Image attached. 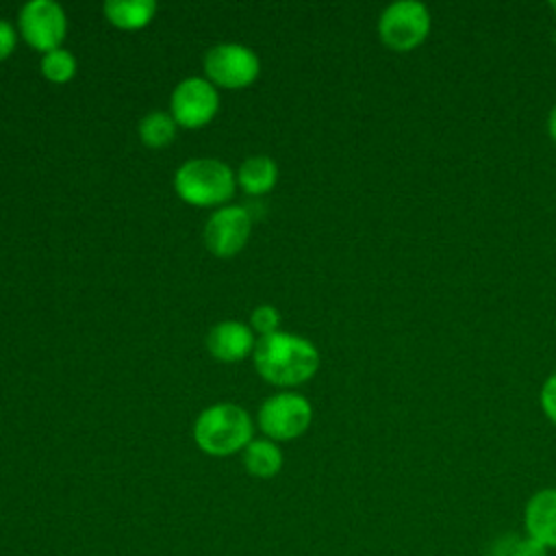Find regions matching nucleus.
<instances>
[{"label": "nucleus", "mask_w": 556, "mask_h": 556, "mask_svg": "<svg viewBox=\"0 0 556 556\" xmlns=\"http://www.w3.org/2000/svg\"><path fill=\"white\" fill-rule=\"evenodd\" d=\"M256 371L271 384L295 387L306 382L319 367L317 348L289 332L265 334L254 345Z\"/></svg>", "instance_id": "obj_1"}, {"label": "nucleus", "mask_w": 556, "mask_h": 556, "mask_svg": "<svg viewBox=\"0 0 556 556\" xmlns=\"http://www.w3.org/2000/svg\"><path fill=\"white\" fill-rule=\"evenodd\" d=\"M198 447L211 456H228L252 441V419L235 404H217L200 413L193 426Z\"/></svg>", "instance_id": "obj_2"}, {"label": "nucleus", "mask_w": 556, "mask_h": 556, "mask_svg": "<svg viewBox=\"0 0 556 556\" xmlns=\"http://www.w3.org/2000/svg\"><path fill=\"white\" fill-rule=\"evenodd\" d=\"M174 187L185 202L195 206H213L235 193V174L222 161L193 159L178 167Z\"/></svg>", "instance_id": "obj_3"}, {"label": "nucleus", "mask_w": 556, "mask_h": 556, "mask_svg": "<svg viewBox=\"0 0 556 556\" xmlns=\"http://www.w3.org/2000/svg\"><path fill=\"white\" fill-rule=\"evenodd\" d=\"M432 26L430 9L419 0H395L378 17L382 43L395 52H408L424 43Z\"/></svg>", "instance_id": "obj_4"}, {"label": "nucleus", "mask_w": 556, "mask_h": 556, "mask_svg": "<svg viewBox=\"0 0 556 556\" xmlns=\"http://www.w3.org/2000/svg\"><path fill=\"white\" fill-rule=\"evenodd\" d=\"M313 419V408L304 395L278 393L267 397L258 410L261 430L276 441H289L308 428Z\"/></svg>", "instance_id": "obj_5"}, {"label": "nucleus", "mask_w": 556, "mask_h": 556, "mask_svg": "<svg viewBox=\"0 0 556 556\" xmlns=\"http://www.w3.org/2000/svg\"><path fill=\"white\" fill-rule=\"evenodd\" d=\"M204 70L213 83L228 89H241L256 78L258 59L245 46L219 43L206 52Z\"/></svg>", "instance_id": "obj_6"}, {"label": "nucleus", "mask_w": 556, "mask_h": 556, "mask_svg": "<svg viewBox=\"0 0 556 556\" xmlns=\"http://www.w3.org/2000/svg\"><path fill=\"white\" fill-rule=\"evenodd\" d=\"M65 13L52 0H30L20 11L22 35L37 50H56L65 37Z\"/></svg>", "instance_id": "obj_7"}, {"label": "nucleus", "mask_w": 556, "mask_h": 556, "mask_svg": "<svg viewBox=\"0 0 556 556\" xmlns=\"http://www.w3.org/2000/svg\"><path fill=\"white\" fill-rule=\"evenodd\" d=\"M219 106L217 89L198 76L185 78L176 85L172 93V117L176 124H182L187 128L204 126L213 119Z\"/></svg>", "instance_id": "obj_8"}, {"label": "nucleus", "mask_w": 556, "mask_h": 556, "mask_svg": "<svg viewBox=\"0 0 556 556\" xmlns=\"http://www.w3.org/2000/svg\"><path fill=\"white\" fill-rule=\"evenodd\" d=\"M250 237V215L241 206H224L211 215L204 228L206 248L219 256L228 258L237 254Z\"/></svg>", "instance_id": "obj_9"}, {"label": "nucleus", "mask_w": 556, "mask_h": 556, "mask_svg": "<svg viewBox=\"0 0 556 556\" xmlns=\"http://www.w3.org/2000/svg\"><path fill=\"white\" fill-rule=\"evenodd\" d=\"M523 526L528 536L547 549H556V486H545L530 495L523 508Z\"/></svg>", "instance_id": "obj_10"}, {"label": "nucleus", "mask_w": 556, "mask_h": 556, "mask_svg": "<svg viewBox=\"0 0 556 556\" xmlns=\"http://www.w3.org/2000/svg\"><path fill=\"white\" fill-rule=\"evenodd\" d=\"M206 345L215 358L232 363L248 356L256 343L252 339V330L245 324L222 321L211 328Z\"/></svg>", "instance_id": "obj_11"}, {"label": "nucleus", "mask_w": 556, "mask_h": 556, "mask_svg": "<svg viewBox=\"0 0 556 556\" xmlns=\"http://www.w3.org/2000/svg\"><path fill=\"white\" fill-rule=\"evenodd\" d=\"M243 465L256 478H274L282 469V452L269 439H252L243 450Z\"/></svg>", "instance_id": "obj_12"}, {"label": "nucleus", "mask_w": 556, "mask_h": 556, "mask_svg": "<svg viewBox=\"0 0 556 556\" xmlns=\"http://www.w3.org/2000/svg\"><path fill=\"white\" fill-rule=\"evenodd\" d=\"M156 11L154 0H106L104 15L111 24L119 28H141Z\"/></svg>", "instance_id": "obj_13"}, {"label": "nucleus", "mask_w": 556, "mask_h": 556, "mask_svg": "<svg viewBox=\"0 0 556 556\" xmlns=\"http://www.w3.org/2000/svg\"><path fill=\"white\" fill-rule=\"evenodd\" d=\"M239 185L243 187V191L258 195L265 193L274 187L276 178H278V167L269 156H250L241 163L239 167Z\"/></svg>", "instance_id": "obj_14"}, {"label": "nucleus", "mask_w": 556, "mask_h": 556, "mask_svg": "<svg viewBox=\"0 0 556 556\" xmlns=\"http://www.w3.org/2000/svg\"><path fill=\"white\" fill-rule=\"evenodd\" d=\"M141 141L150 148H163L167 146L176 135V119L163 111H154L146 115L139 124Z\"/></svg>", "instance_id": "obj_15"}, {"label": "nucleus", "mask_w": 556, "mask_h": 556, "mask_svg": "<svg viewBox=\"0 0 556 556\" xmlns=\"http://www.w3.org/2000/svg\"><path fill=\"white\" fill-rule=\"evenodd\" d=\"M491 552L493 556H549V549L528 534L502 536L497 543H493Z\"/></svg>", "instance_id": "obj_16"}, {"label": "nucleus", "mask_w": 556, "mask_h": 556, "mask_svg": "<svg viewBox=\"0 0 556 556\" xmlns=\"http://www.w3.org/2000/svg\"><path fill=\"white\" fill-rule=\"evenodd\" d=\"M41 72L52 83H65L76 72V59L67 50H63V48L50 50L41 59Z\"/></svg>", "instance_id": "obj_17"}, {"label": "nucleus", "mask_w": 556, "mask_h": 556, "mask_svg": "<svg viewBox=\"0 0 556 556\" xmlns=\"http://www.w3.org/2000/svg\"><path fill=\"white\" fill-rule=\"evenodd\" d=\"M278 321H280V315H278V311L274 306H258L252 313V328L258 330L263 337L276 332Z\"/></svg>", "instance_id": "obj_18"}, {"label": "nucleus", "mask_w": 556, "mask_h": 556, "mask_svg": "<svg viewBox=\"0 0 556 556\" xmlns=\"http://www.w3.org/2000/svg\"><path fill=\"white\" fill-rule=\"evenodd\" d=\"M539 404L545 413V417L556 424V374H549L539 391Z\"/></svg>", "instance_id": "obj_19"}, {"label": "nucleus", "mask_w": 556, "mask_h": 556, "mask_svg": "<svg viewBox=\"0 0 556 556\" xmlns=\"http://www.w3.org/2000/svg\"><path fill=\"white\" fill-rule=\"evenodd\" d=\"M15 48V30L9 22L0 20V61L7 59Z\"/></svg>", "instance_id": "obj_20"}, {"label": "nucleus", "mask_w": 556, "mask_h": 556, "mask_svg": "<svg viewBox=\"0 0 556 556\" xmlns=\"http://www.w3.org/2000/svg\"><path fill=\"white\" fill-rule=\"evenodd\" d=\"M547 135L556 143V104L549 109V115H547Z\"/></svg>", "instance_id": "obj_21"}, {"label": "nucleus", "mask_w": 556, "mask_h": 556, "mask_svg": "<svg viewBox=\"0 0 556 556\" xmlns=\"http://www.w3.org/2000/svg\"><path fill=\"white\" fill-rule=\"evenodd\" d=\"M549 7L556 11V0H552V2H549Z\"/></svg>", "instance_id": "obj_22"}, {"label": "nucleus", "mask_w": 556, "mask_h": 556, "mask_svg": "<svg viewBox=\"0 0 556 556\" xmlns=\"http://www.w3.org/2000/svg\"><path fill=\"white\" fill-rule=\"evenodd\" d=\"M554 43H556V30H554Z\"/></svg>", "instance_id": "obj_23"}]
</instances>
